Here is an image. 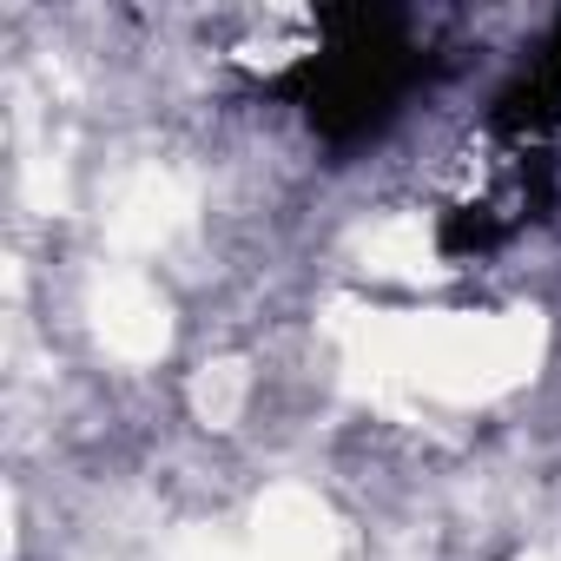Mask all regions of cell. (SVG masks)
I'll list each match as a JSON object with an SVG mask.
<instances>
[{"mask_svg": "<svg viewBox=\"0 0 561 561\" xmlns=\"http://www.w3.org/2000/svg\"><path fill=\"white\" fill-rule=\"evenodd\" d=\"M238 397H244V383H238V370H231V364H218L211 377H198V410H205L211 423H225V416L238 410Z\"/></svg>", "mask_w": 561, "mask_h": 561, "instance_id": "cell-2", "label": "cell"}, {"mask_svg": "<svg viewBox=\"0 0 561 561\" xmlns=\"http://www.w3.org/2000/svg\"><path fill=\"white\" fill-rule=\"evenodd\" d=\"M528 561H541V554H528Z\"/></svg>", "mask_w": 561, "mask_h": 561, "instance_id": "cell-3", "label": "cell"}, {"mask_svg": "<svg viewBox=\"0 0 561 561\" xmlns=\"http://www.w3.org/2000/svg\"><path fill=\"white\" fill-rule=\"evenodd\" d=\"M100 337L119 357H152L165 351V305L146 285H133V277H113L100 291Z\"/></svg>", "mask_w": 561, "mask_h": 561, "instance_id": "cell-1", "label": "cell"}]
</instances>
